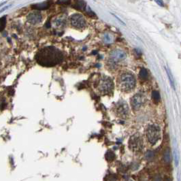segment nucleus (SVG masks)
<instances>
[{
    "mask_svg": "<svg viewBox=\"0 0 181 181\" xmlns=\"http://www.w3.org/2000/svg\"><path fill=\"white\" fill-rule=\"evenodd\" d=\"M146 137L151 145H155L161 138V129L157 125H149L146 129Z\"/></svg>",
    "mask_w": 181,
    "mask_h": 181,
    "instance_id": "3",
    "label": "nucleus"
},
{
    "mask_svg": "<svg viewBox=\"0 0 181 181\" xmlns=\"http://www.w3.org/2000/svg\"><path fill=\"white\" fill-rule=\"evenodd\" d=\"M57 4H70L71 2L69 1H57Z\"/></svg>",
    "mask_w": 181,
    "mask_h": 181,
    "instance_id": "20",
    "label": "nucleus"
},
{
    "mask_svg": "<svg viewBox=\"0 0 181 181\" xmlns=\"http://www.w3.org/2000/svg\"><path fill=\"white\" fill-rule=\"evenodd\" d=\"M6 24V16L0 18V31H3Z\"/></svg>",
    "mask_w": 181,
    "mask_h": 181,
    "instance_id": "15",
    "label": "nucleus"
},
{
    "mask_svg": "<svg viewBox=\"0 0 181 181\" xmlns=\"http://www.w3.org/2000/svg\"><path fill=\"white\" fill-rule=\"evenodd\" d=\"M146 98L145 95L142 93H138V94L135 95L131 100V104L132 106L135 110H138L140 107L143 106V104L145 103Z\"/></svg>",
    "mask_w": 181,
    "mask_h": 181,
    "instance_id": "8",
    "label": "nucleus"
},
{
    "mask_svg": "<svg viewBox=\"0 0 181 181\" xmlns=\"http://www.w3.org/2000/svg\"><path fill=\"white\" fill-rule=\"evenodd\" d=\"M126 57H127V55L124 51L119 49L114 50L110 53L109 62L111 65H114L121 61L125 60Z\"/></svg>",
    "mask_w": 181,
    "mask_h": 181,
    "instance_id": "6",
    "label": "nucleus"
},
{
    "mask_svg": "<svg viewBox=\"0 0 181 181\" xmlns=\"http://www.w3.org/2000/svg\"><path fill=\"white\" fill-rule=\"evenodd\" d=\"M85 6H86L85 2L83 1H76L74 8H76L77 10H84Z\"/></svg>",
    "mask_w": 181,
    "mask_h": 181,
    "instance_id": "13",
    "label": "nucleus"
},
{
    "mask_svg": "<svg viewBox=\"0 0 181 181\" xmlns=\"http://www.w3.org/2000/svg\"><path fill=\"white\" fill-rule=\"evenodd\" d=\"M114 88V84L112 79L108 77H104L100 81L99 85V90L104 94H108L112 92Z\"/></svg>",
    "mask_w": 181,
    "mask_h": 181,
    "instance_id": "5",
    "label": "nucleus"
},
{
    "mask_svg": "<svg viewBox=\"0 0 181 181\" xmlns=\"http://www.w3.org/2000/svg\"><path fill=\"white\" fill-rule=\"evenodd\" d=\"M9 7H10V6H6V7H4V8H2V9H1V10H0V14H1V13H2V12H3L4 10H6V9H8V8H9Z\"/></svg>",
    "mask_w": 181,
    "mask_h": 181,
    "instance_id": "21",
    "label": "nucleus"
},
{
    "mask_svg": "<svg viewBox=\"0 0 181 181\" xmlns=\"http://www.w3.org/2000/svg\"><path fill=\"white\" fill-rule=\"evenodd\" d=\"M118 86L123 91H129L136 86V79L129 73H123L118 78Z\"/></svg>",
    "mask_w": 181,
    "mask_h": 181,
    "instance_id": "2",
    "label": "nucleus"
},
{
    "mask_svg": "<svg viewBox=\"0 0 181 181\" xmlns=\"http://www.w3.org/2000/svg\"><path fill=\"white\" fill-rule=\"evenodd\" d=\"M71 25L77 29H82L86 26V20L82 14H74L70 17Z\"/></svg>",
    "mask_w": 181,
    "mask_h": 181,
    "instance_id": "7",
    "label": "nucleus"
},
{
    "mask_svg": "<svg viewBox=\"0 0 181 181\" xmlns=\"http://www.w3.org/2000/svg\"><path fill=\"white\" fill-rule=\"evenodd\" d=\"M174 161H175V165L176 166H178V162H179V155H178V152L177 149L174 150Z\"/></svg>",
    "mask_w": 181,
    "mask_h": 181,
    "instance_id": "18",
    "label": "nucleus"
},
{
    "mask_svg": "<svg viewBox=\"0 0 181 181\" xmlns=\"http://www.w3.org/2000/svg\"><path fill=\"white\" fill-rule=\"evenodd\" d=\"M139 76L142 79L145 80V79H147V78H148V72L145 69H142L140 72V74H139Z\"/></svg>",
    "mask_w": 181,
    "mask_h": 181,
    "instance_id": "16",
    "label": "nucleus"
},
{
    "mask_svg": "<svg viewBox=\"0 0 181 181\" xmlns=\"http://www.w3.org/2000/svg\"><path fill=\"white\" fill-rule=\"evenodd\" d=\"M116 112L118 116L121 118H126L129 114L128 106L125 102L117 104L116 107Z\"/></svg>",
    "mask_w": 181,
    "mask_h": 181,
    "instance_id": "10",
    "label": "nucleus"
},
{
    "mask_svg": "<svg viewBox=\"0 0 181 181\" xmlns=\"http://www.w3.org/2000/svg\"><path fill=\"white\" fill-rule=\"evenodd\" d=\"M49 2H44V3L41 4H34L31 6V8L34 10H47L49 8Z\"/></svg>",
    "mask_w": 181,
    "mask_h": 181,
    "instance_id": "11",
    "label": "nucleus"
},
{
    "mask_svg": "<svg viewBox=\"0 0 181 181\" xmlns=\"http://www.w3.org/2000/svg\"><path fill=\"white\" fill-rule=\"evenodd\" d=\"M129 148L133 152H140L144 148L143 139L141 135L137 133L131 137L129 140Z\"/></svg>",
    "mask_w": 181,
    "mask_h": 181,
    "instance_id": "4",
    "label": "nucleus"
},
{
    "mask_svg": "<svg viewBox=\"0 0 181 181\" xmlns=\"http://www.w3.org/2000/svg\"><path fill=\"white\" fill-rule=\"evenodd\" d=\"M166 72H167V76H168L170 82V84H171V85H172V88H173V89H174V82L173 77H172V74H171V73L170 72L169 69H166Z\"/></svg>",
    "mask_w": 181,
    "mask_h": 181,
    "instance_id": "19",
    "label": "nucleus"
},
{
    "mask_svg": "<svg viewBox=\"0 0 181 181\" xmlns=\"http://www.w3.org/2000/svg\"><path fill=\"white\" fill-rule=\"evenodd\" d=\"M6 3V1H5V2H4V3H2L1 4H0V7H1V6H2V5H4V4H5Z\"/></svg>",
    "mask_w": 181,
    "mask_h": 181,
    "instance_id": "23",
    "label": "nucleus"
},
{
    "mask_svg": "<svg viewBox=\"0 0 181 181\" xmlns=\"http://www.w3.org/2000/svg\"><path fill=\"white\" fill-rule=\"evenodd\" d=\"M164 161L167 163H168L171 161L170 150L168 149L165 150L164 152Z\"/></svg>",
    "mask_w": 181,
    "mask_h": 181,
    "instance_id": "14",
    "label": "nucleus"
},
{
    "mask_svg": "<svg viewBox=\"0 0 181 181\" xmlns=\"http://www.w3.org/2000/svg\"><path fill=\"white\" fill-rule=\"evenodd\" d=\"M152 98H153L154 101H155L156 102H158L159 101H160V93H159L158 91H152Z\"/></svg>",
    "mask_w": 181,
    "mask_h": 181,
    "instance_id": "17",
    "label": "nucleus"
},
{
    "mask_svg": "<svg viewBox=\"0 0 181 181\" xmlns=\"http://www.w3.org/2000/svg\"><path fill=\"white\" fill-rule=\"evenodd\" d=\"M104 41L106 44H111L113 42V37L111 34L106 33L104 35Z\"/></svg>",
    "mask_w": 181,
    "mask_h": 181,
    "instance_id": "12",
    "label": "nucleus"
},
{
    "mask_svg": "<svg viewBox=\"0 0 181 181\" xmlns=\"http://www.w3.org/2000/svg\"><path fill=\"white\" fill-rule=\"evenodd\" d=\"M38 64L44 67H53L61 64L64 59V54L54 47L42 49L36 56Z\"/></svg>",
    "mask_w": 181,
    "mask_h": 181,
    "instance_id": "1",
    "label": "nucleus"
},
{
    "mask_svg": "<svg viewBox=\"0 0 181 181\" xmlns=\"http://www.w3.org/2000/svg\"><path fill=\"white\" fill-rule=\"evenodd\" d=\"M156 3H157L161 6H164V4H163V2L162 1H156Z\"/></svg>",
    "mask_w": 181,
    "mask_h": 181,
    "instance_id": "22",
    "label": "nucleus"
},
{
    "mask_svg": "<svg viewBox=\"0 0 181 181\" xmlns=\"http://www.w3.org/2000/svg\"><path fill=\"white\" fill-rule=\"evenodd\" d=\"M42 14L38 12H33L29 13L27 16L28 23L31 24V25H36V24L40 23L42 21Z\"/></svg>",
    "mask_w": 181,
    "mask_h": 181,
    "instance_id": "9",
    "label": "nucleus"
}]
</instances>
